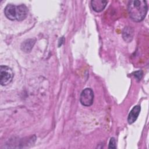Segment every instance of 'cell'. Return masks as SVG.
I'll list each match as a JSON object with an SVG mask.
<instances>
[{
  "mask_svg": "<svg viewBox=\"0 0 149 149\" xmlns=\"http://www.w3.org/2000/svg\"><path fill=\"white\" fill-rule=\"evenodd\" d=\"M133 30L130 27H126L123 30V38L125 41L130 42L133 37Z\"/></svg>",
  "mask_w": 149,
  "mask_h": 149,
  "instance_id": "cell-7",
  "label": "cell"
},
{
  "mask_svg": "<svg viewBox=\"0 0 149 149\" xmlns=\"http://www.w3.org/2000/svg\"><path fill=\"white\" fill-rule=\"evenodd\" d=\"M63 41H64V38L62 37V38H60V40H59V46H61L62 44V43L63 42Z\"/></svg>",
  "mask_w": 149,
  "mask_h": 149,
  "instance_id": "cell-11",
  "label": "cell"
},
{
  "mask_svg": "<svg viewBox=\"0 0 149 149\" xmlns=\"http://www.w3.org/2000/svg\"><path fill=\"white\" fill-rule=\"evenodd\" d=\"M94 101V92L90 88L83 90L80 94V101L81 104L86 107L91 106Z\"/></svg>",
  "mask_w": 149,
  "mask_h": 149,
  "instance_id": "cell-4",
  "label": "cell"
},
{
  "mask_svg": "<svg viewBox=\"0 0 149 149\" xmlns=\"http://www.w3.org/2000/svg\"><path fill=\"white\" fill-rule=\"evenodd\" d=\"M109 148H116V141L113 137H111L109 143Z\"/></svg>",
  "mask_w": 149,
  "mask_h": 149,
  "instance_id": "cell-10",
  "label": "cell"
},
{
  "mask_svg": "<svg viewBox=\"0 0 149 149\" xmlns=\"http://www.w3.org/2000/svg\"><path fill=\"white\" fill-rule=\"evenodd\" d=\"M140 110H141V108L139 105H136L132 108L127 118V121L129 124H132L136 120L140 113Z\"/></svg>",
  "mask_w": 149,
  "mask_h": 149,
  "instance_id": "cell-6",
  "label": "cell"
},
{
  "mask_svg": "<svg viewBox=\"0 0 149 149\" xmlns=\"http://www.w3.org/2000/svg\"><path fill=\"white\" fill-rule=\"evenodd\" d=\"M4 13L9 20L22 21L27 16L28 9L23 4L18 6L9 4L5 8Z\"/></svg>",
  "mask_w": 149,
  "mask_h": 149,
  "instance_id": "cell-2",
  "label": "cell"
},
{
  "mask_svg": "<svg viewBox=\"0 0 149 149\" xmlns=\"http://www.w3.org/2000/svg\"><path fill=\"white\" fill-rule=\"evenodd\" d=\"M35 41L36 40L34 39L26 40L22 44V45H21L22 49L26 52H30L33 48L34 44L35 43Z\"/></svg>",
  "mask_w": 149,
  "mask_h": 149,
  "instance_id": "cell-8",
  "label": "cell"
},
{
  "mask_svg": "<svg viewBox=\"0 0 149 149\" xmlns=\"http://www.w3.org/2000/svg\"><path fill=\"white\" fill-rule=\"evenodd\" d=\"M143 73L141 70L136 71V72H134V73H133L134 76L135 77V78L137 79V81H140L141 79V78L143 77Z\"/></svg>",
  "mask_w": 149,
  "mask_h": 149,
  "instance_id": "cell-9",
  "label": "cell"
},
{
  "mask_svg": "<svg viewBox=\"0 0 149 149\" xmlns=\"http://www.w3.org/2000/svg\"><path fill=\"white\" fill-rule=\"evenodd\" d=\"M127 10L131 19L135 22L142 21L146 17L148 6L146 1H130L127 5Z\"/></svg>",
  "mask_w": 149,
  "mask_h": 149,
  "instance_id": "cell-1",
  "label": "cell"
},
{
  "mask_svg": "<svg viewBox=\"0 0 149 149\" xmlns=\"http://www.w3.org/2000/svg\"><path fill=\"white\" fill-rule=\"evenodd\" d=\"M13 73L10 68L1 65L0 67V83L2 86H6L9 84L13 79Z\"/></svg>",
  "mask_w": 149,
  "mask_h": 149,
  "instance_id": "cell-3",
  "label": "cell"
},
{
  "mask_svg": "<svg viewBox=\"0 0 149 149\" xmlns=\"http://www.w3.org/2000/svg\"><path fill=\"white\" fill-rule=\"evenodd\" d=\"M107 3V1L93 0L91 1V5L94 11L96 12H100L104 9Z\"/></svg>",
  "mask_w": 149,
  "mask_h": 149,
  "instance_id": "cell-5",
  "label": "cell"
}]
</instances>
